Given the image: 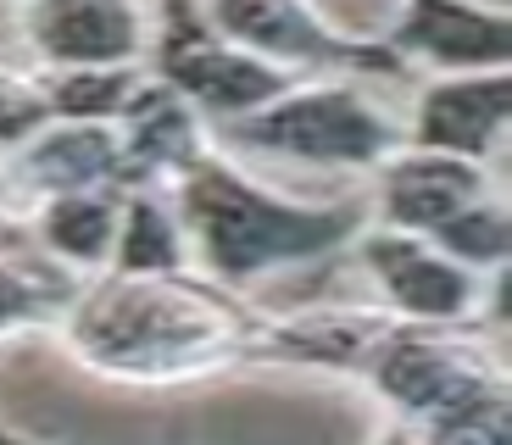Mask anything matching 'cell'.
Wrapping results in <instances>:
<instances>
[{"label": "cell", "mask_w": 512, "mask_h": 445, "mask_svg": "<svg viewBox=\"0 0 512 445\" xmlns=\"http://www.w3.org/2000/svg\"><path fill=\"white\" fill-rule=\"evenodd\" d=\"M268 318L273 312H262L251 295L218 290L201 273H90L56 334L95 379L173 390L234 368H262Z\"/></svg>", "instance_id": "obj_1"}, {"label": "cell", "mask_w": 512, "mask_h": 445, "mask_svg": "<svg viewBox=\"0 0 512 445\" xmlns=\"http://www.w3.org/2000/svg\"><path fill=\"white\" fill-rule=\"evenodd\" d=\"M167 206L190 245V273L234 295H251L256 284L279 279L290 267L346 256L351 240L368 229L362 195H346V201L284 195L251 178L218 140L167 184Z\"/></svg>", "instance_id": "obj_2"}, {"label": "cell", "mask_w": 512, "mask_h": 445, "mask_svg": "<svg viewBox=\"0 0 512 445\" xmlns=\"http://www.w3.org/2000/svg\"><path fill=\"white\" fill-rule=\"evenodd\" d=\"M351 379L423 445H512L507 362L485 329H423L379 312Z\"/></svg>", "instance_id": "obj_3"}, {"label": "cell", "mask_w": 512, "mask_h": 445, "mask_svg": "<svg viewBox=\"0 0 512 445\" xmlns=\"http://www.w3.org/2000/svg\"><path fill=\"white\" fill-rule=\"evenodd\" d=\"M212 140L229 156H268L318 173L373 178L407 145V128L384 101H373L362 78H295L262 112L218 128Z\"/></svg>", "instance_id": "obj_4"}, {"label": "cell", "mask_w": 512, "mask_h": 445, "mask_svg": "<svg viewBox=\"0 0 512 445\" xmlns=\"http://www.w3.org/2000/svg\"><path fill=\"white\" fill-rule=\"evenodd\" d=\"M145 73L173 89L212 134L262 112L273 95H284L295 84L290 73L256 62V56H245L223 34H212V23L201 17L195 0H156L151 6Z\"/></svg>", "instance_id": "obj_5"}, {"label": "cell", "mask_w": 512, "mask_h": 445, "mask_svg": "<svg viewBox=\"0 0 512 445\" xmlns=\"http://www.w3.org/2000/svg\"><path fill=\"white\" fill-rule=\"evenodd\" d=\"M351 256L362 262L368 284L379 290V312L401 323H423V329H485L501 334V295H507V273L485 279L451 262L418 234L396 229H368L351 240Z\"/></svg>", "instance_id": "obj_6"}, {"label": "cell", "mask_w": 512, "mask_h": 445, "mask_svg": "<svg viewBox=\"0 0 512 445\" xmlns=\"http://www.w3.org/2000/svg\"><path fill=\"white\" fill-rule=\"evenodd\" d=\"M212 34L290 78H407L379 39H351L318 12V0H195Z\"/></svg>", "instance_id": "obj_7"}, {"label": "cell", "mask_w": 512, "mask_h": 445, "mask_svg": "<svg viewBox=\"0 0 512 445\" xmlns=\"http://www.w3.org/2000/svg\"><path fill=\"white\" fill-rule=\"evenodd\" d=\"M379 45L401 73H507L512 23L490 0H396V17Z\"/></svg>", "instance_id": "obj_8"}, {"label": "cell", "mask_w": 512, "mask_h": 445, "mask_svg": "<svg viewBox=\"0 0 512 445\" xmlns=\"http://www.w3.org/2000/svg\"><path fill=\"white\" fill-rule=\"evenodd\" d=\"M17 34L34 51L39 73L145 67L151 6L145 0H23Z\"/></svg>", "instance_id": "obj_9"}, {"label": "cell", "mask_w": 512, "mask_h": 445, "mask_svg": "<svg viewBox=\"0 0 512 445\" xmlns=\"http://www.w3.org/2000/svg\"><path fill=\"white\" fill-rule=\"evenodd\" d=\"M507 117H512V73H462V78H423L412 117L401 128H407L412 151L457 156V162L501 173Z\"/></svg>", "instance_id": "obj_10"}, {"label": "cell", "mask_w": 512, "mask_h": 445, "mask_svg": "<svg viewBox=\"0 0 512 445\" xmlns=\"http://www.w3.org/2000/svg\"><path fill=\"white\" fill-rule=\"evenodd\" d=\"M490 190H501V173H490V167L401 145V151L373 173L368 223L396 229V234H418V240H435L451 217L468 212L474 201H485Z\"/></svg>", "instance_id": "obj_11"}, {"label": "cell", "mask_w": 512, "mask_h": 445, "mask_svg": "<svg viewBox=\"0 0 512 445\" xmlns=\"http://www.w3.org/2000/svg\"><path fill=\"white\" fill-rule=\"evenodd\" d=\"M112 134H117V162H123V190H156V195H167V184L212 145V128L151 73L140 78V89L117 112Z\"/></svg>", "instance_id": "obj_12"}, {"label": "cell", "mask_w": 512, "mask_h": 445, "mask_svg": "<svg viewBox=\"0 0 512 445\" xmlns=\"http://www.w3.org/2000/svg\"><path fill=\"white\" fill-rule=\"evenodd\" d=\"M6 173H12L23 206L45 201V195H84V190L123 195V162H117L112 123H51L17 156H6Z\"/></svg>", "instance_id": "obj_13"}, {"label": "cell", "mask_w": 512, "mask_h": 445, "mask_svg": "<svg viewBox=\"0 0 512 445\" xmlns=\"http://www.w3.org/2000/svg\"><path fill=\"white\" fill-rule=\"evenodd\" d=\"M117 190H84V195H45V201H28V223L23 234L34 240L39 256H51L56 267L90 279L101 273L106 256H112V234H117Z\"/></svg>", "instance_id": "obj_14"}, {"label": "cell", "mask_w": 512, "mask_h": 445, "mask_svg": "<svg viewBox=\"0 0 512 445\" xmlns=\"http://www.w3.org/2000/svg\"><path fill=\"white\" fill-rule=\"evenodd\" d=\"M78 273L56 267L51 256H39L23 229L0 240V340L34 329H56L67 301L78 295Z\"/></svg>", "instance_id": "obj_15"}, {"label": "cell", "mask_w": 512, "mask_h": 445, "mask_svg": "<svg viewBox=\"0 0 512 445\" xmlns=\"http://www.w3.org/2000/svg\"><path fill=\"white\" fill-rule=\"evenodd\" d=\"M101 273H123V279H151V273H190V245L167 195L156 190H123L117 206V234L112 256Z\"/></svg>", "instance_id": "obj_16"}, {"label": "cell", "mask_w": 512, "mask_h": 445, "mask_svg": "<svg viewBox=\"0 0 512 445\" xmlns=\"http://www.w3.org/2000/svg\"><path fill=\"white\" fill-rule=\"evenodd\" d=\"M145 67H84V73H45L56 123H117L128 95L140 89Z\"/></svg>", "instance_id": "obj_17"}, {"label": "cell", "mask_w": 512, "mask_h": 445, "mask_svg": "<svg viewBox=\"0 0 512 445\" xmlns=\"http://www.w3.org/2000/svg\"><path fill=\"white\" fill-rule=\"evenodd\" d=\"M51 117V95H45V73H17L0 67V156H17L34 134H45Z\"/></svg>", "instance_id": "obj_18"}, {"label": "cell", "mask_w": 512, "mask_h": 445, "mask_svg": "<svg viewBox=\"0 0 512 445\" xmlns=\"http://www.w3.org/2000/svg\"><path fill=\"white\" fill-rule=\"evenodd\" d=\"M17 217H23V201H17V184H12V173H6V162H0V240L23 229Z\"/></svg>", "instance_id": "obj_19"}, {"label": "cell", "mask_w": 512, "mask_h": 445, "mask_svg": "<svg viewBox=\"0 0 512 445\" xmlns=\"http://www.w3.org/2000/svg\"><path fill=\"white\" fill-rule=\"evenodd\" d=\"M373 445H423V440H412V434L401 429V423L384 418V429H379V440H373Z\"/></svg>", "instance_id": "obj_20"}, {"label": "cell", "mask_w": 512, "mask_h": 445, "mask_svg": "<svg viewBox=\"0 0 512 445\" xmlns=\"http://www.w3.org/2000/svg\"><path fill=\"white\" fill-rule=\"evenodd\" d=\"M0 445H45V440H28V434H12V429H0Z\"/></svg>", "instance_id": "obj_21"}]
</instances>
